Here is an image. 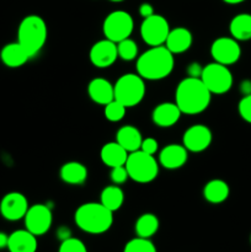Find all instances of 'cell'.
I'll list each match as a JSON object with an SVG mask.
<instances>
[{"label":"cell","mask_w":251,"mask_h":252,"mask_svg":"<svg viewBox=\"0 0 251 252\" xmlns=\"http://www.w3.org/2000/svg\"><path fill=\"white\" fill-rule=\"evenodd\" d=\"M134 29L133 17L123 10H116L106 16L102 25L103 34L107 39L118 43L126 38H129Z\"/></svg>","instance_id":"7"},{"label":"cell","mask_w":251,"mask_h":252,"mask_svg":"<svg viewBox=\"0 0 251 252\" xmlns=\"http://www.w3.org/2000/svg\"><path fill=\"white\" fill-rule=\"evenodd\" d=\"M125 202V193L117 185H111L105 187L101 192L100 203L103 204L111 212H116L122 207Z\"/></svg>","instance_id":"27"},{"label":"cell","mask_w":251,"mask_h":252,"mask_svg":"<svg viewBox=\"0 0 251 252\" xmlns=\"http://www.w3.org/2000/svg\"><path fill=\"white\" fill-rule=\"evenodd\" d=\"M192 42H193V37L189 30H187L186 27H176L174 30H170L164 46L172 54H180L188 51L189 47L192 46Z\"/></svg>","instance_id":"17"},{"label":"cell","mask_w":251,"mask_h":252,"mask_svg":"<svg viewBox=\"0 0 251 252\" xmlns=\"http://www.w3.org/2000/svg\"><path fill=\"white\" fill-rule=\"evenodd\" d=\"M138 238L150 239L159 230V219L153 213H144L137 219L134 225Z\"/></svg>","instance_id":"26"},{"label":"cell","mask_w":251,"mask_h":252,"mask_svg":"<svg viewBox=\"0 0 251 252\" xmlns=\"http://www.w3.org/2000/svg\"><path fill=\"white\" fill-rule=\"evenodd\" d=\"M7 241H9V235L0 231V250L1 249H7Z\"/></svg>","instance_id":"39"},{"label":"cell","mask_w":251,"mask_h":252,"mask_svg":"<svg viewBox=\"0 0 251 252\" xmlns=\"http://www.w3.org/2000/svg\"><path fill=\"white\" fill-rule=\"evenodd\" d=\"M88 94L94 102L106 106L115 100V89L108 80L103 78H95L89 83Z\"/></svg>","instance_id":"18"},{"label":"cell","mask_w":251,"mask_h":252,"mask_svg":"<svg viewBox=\"0 0 251 252\" xmlns=\"http://www.w3.org/2000/svg\"><path fill=\"white\" fill-rule=\"evenodd\" d=\"M239 115L241 116L244 121H246L248 123H251V94L250 95H246L239 101L238 105Z\"/></svg>","instance_id":"32"},{"label":"cell","mask_w":251,"mask_h":252,"mask_svg":"<svg viewBox=\"0 0 251 252\" xmlns=\"http://www.w3.org/2000/svg\"><path fill=\"white\" fill-rule=\"evenodd\" d=\"M75 224L83 231L98 235L110 230L113 224V212L96 202L81 204L74 214Z\"/></svg>","instance_id":"3"},{"label":"cell","mask_w":251,"mask_h":252,"mask_svg":"<svg viewBox=\"0 0 251 252\" xmlns=\"http://www.w3.org/2000/svg\"><path fill=\"white\" fill-rule=\"evenodd\" d=\"M229 193H230V189H229L228 184L219 179L208 181L203 189V197L207 202L212 204L223 203L229 197Z\"/></svg>","instance_id":"24"},{"label":"cell","mask_w":251,"mask_h":252,"mask_svg":"<svg viewBox=\"0 0 251 252\" xmlns=\"http://www.w3.org/2000/svg\"><path fill=\"white\" fill-rule=\"evenodd\" d=\"M110 177H111V181H112V184L117 185V186L118 185L125 184V182L129 179L127 169H126L125 165H123V166L112 167V169H111Z\"/></svg>","instance_id":"33"},{"label":"cell","mask_w":251,"mask_h":252,"mask_svg":"<svg viewBox=\"0 0 251 252\" xmlns=\"http://www.w3.org/2000/svg\"><path fill=\"white\" fill-rule=\"evenodd\" d=\"M123 252H157L154 244L149 239L134 238L126 244Z\"/></svg>","instance_id":"29"},{"label":"cell","mask_w":251,"mask_h":252,"mask_svg":"<svg viewBox=\"0 0 251 252\" xmlns=\"http://www.w3.org/2000/svg\"><path fill=\"white\" fill-rule=\"evenodd\" d=\"M174 54L165 46L150 47L137 58V74L145 80H161L171 74Z\"/></svg>","instance_id":"2"},{"label":"cell","mask_w":251,"mask_h":252,"mask_svg":"<svg viewBox=\"0 0 251 252\" xmlns=\"http://www.w3.org/2000/svg\"><path fill=\"white\" fill-rule=\"evenodd\" d=\"M157 149H159V144H157V140L154 138H145L143 139L142 145H140V150L149 155L157 154Z\"/></svg>","instance_id":"34"},{"label":"cell","mask_w":251,"mask_h":252,"mask_svg":"<svg viewBox=\"0 0 251 252\" xmlns=\"http://www.w3.org/2000/svg\"><path fill=\"white\" fill-rule=\"evenodd\" d=\"M110 1H113V2H120V1H123V0H110Z\"/></svg>","instance_id":"41"},{"label":"cell","mask_w":251,"mask_h":252,"mask_svg":"<svg viewBox=\"0 0 251 252\" xmlns=\"http://www.w3.org/2000/svg\"><path fill=\"white\" fill-rule=\"evenodd\" d=\"M188 159V150L184 144H169L160 152L159 164L169 170H176L184 166Z\"/></svg>","instance_id":"15"},{"label":"cell","mask_w":251,"mask_h":252,"mask_svg":"<svg viewBox=\"0 0 251 252\" xmlns=\"http://www.w3.org/2000/svg\"><path fill=\"white\" fill-rule=\"evenodd\" d=\"M37 244L36 235L30 233L27 229L16 230L9 235L7 241V250L10 252H36Z\"/></svg>","instance_id":"19"},{"label":"cell","mask_w":251,"mask_h":252,"mask_svg":"<svg viewBox=\"0 0 251 252\" xmlns=\"http://www.w3.org/2000/svg\"><path fill=\"white\" fill-rule=\"evenodd\" d=\"M181 115V110L175 102H162L154 108L152 118L157 127L169 128L179 122Z\"/></svg>","instance_id":"16"},{"label":"cell","mask_w":251,"mask_h":252,"mask_svg":"<svg viewBox=\"0 0 251 252\" xmlns=\"http://www.w3.org/2000/svg\"><path fill=\"white\" fill-rule=\"evenodd\" d=\"M170 32V26L164 16L153 14L145 17L140 25V36L142 39L150 47L164 46Z\"/></svg>","instance_id":"9"},{"label":"cell","mask_w":251,"mask_h":252,"mask_svg":"<svg viewBox=\"0 0 251 252\" xmlns=\"http://www.w3.org/2000/svg\"><path fill=\"white\" fill-rule=\"evenodd\" d=\"M211 56L214 62L228 66L240 59L241 48L233 37H219L212 43Z\"/></svg>","instance_id":"11"},{"label":"cell","mask_w":251,"mask_h":252,"mask_svg":"<svg viewBox=\"0 0 251 252\" xmlns=\"http://www.w3.org/2000/svg\"><path fill=\"white\" fill-rule=\"evenodd\" d=\"M89 58L96 68H108L112 65L118 58L117 53V43L105 38L96 42L93 44L89 53Z\"/></svg>","instance_id":"14"},{"label":"cell","mask_w":251,"mask_h":252,"mask_svg":"<svg viewBox=\"0 0 251 252\" xmlns=\"http://www.w3.org/2000/svg\"><path fill=\"white\" fill-rule=\"evenodd\" d=\"M58 252H88L85 244L76 238H69L62 241Z\"/></svg>","instance_id":"31"},{"label":"cell","mask_w":251,"mask_h":252,"mask_svg":"<svg viewBox=\"0 0 251 252\" xmlns=\"http://www.w3.org/2000/svg\"><path fill=\"white\" fill-rule=\"evenodd\" d=\"M116 142L128 153H133L140 149L143 138L139 129L134 126H123L116 133Z\"/></svg>","instance_id":"22"},{"label":"cell","mask_w":251,"mask_h":252,"mask_svg":"<svg viewBox=\"0 0 251 252\" xmlns=\"http://www.w3.org/2000/svg\"><path fill=\"white\" fill-rule=\"evenodd\" d=\"M61 179L68 185H83L88 179V169L78 161L65 162L61 167Z\"/></svg>","instance_id":"23"},{"label":"cell","mask_w":251,"mask_h":252,"mask_svg":"<svg viewBox=\"0 0 251 252\" xmlns=\"http://www.w3.org/2000/svg\"><path fill=\"white\" fill-rule=\"evenodd\" d=\"M240 91L244 94V96L250 95L251 94V81L250 80H244L240 84Z\"/></svg>","instance_id":"38"},{"label":"cell","mask_w":251,"mask_h":252,"mask_svg":"<svg viewBox=\"0 0 251 252\" xmlns=\"http://www.w3.org/2000/svg\"><path fill=\"white\" fill-rule=\"evenodd\" d=\"M125 166L129 179L138 184H149L159 174V162L154 155L147 154L140 149L128 154Z\"/></svg>","instance_id":"5"},{"label":"cell","mask_w":251,"mask_h":252,"mask_svg":"<svg viewBox=\"0 0 251 252\" xmlns=\"http://www.w3.org/2000/svg\"><path fill=\"white\" fill-rule=\"evenodd\" d=\"M202 71H203V66L197 62H192L187 65L186 73L189 78H201Z\"/></svg>","instance_id":"35"},{"label":"cell","mask_w":251,"mask_h":252,"mask_svg":"<svg viewBox=\"0 0 251 252\" xmlns=\"http://www.w3.org/2000/svg\"><path fill=\"white\" fill-rule=\"evenodd\" d=\"M29 201L20 192H10L2 197L0 202V214L6 220L16 221L25 218L29 209Z\"/></svg>","instance_id":"12"},{"label":"cell","mask_w":251,"mask_h":252,"mask_svg":"<svg viewBox=\"0 0 251 252\" xmlns=\"http://www.w3.org/2000/svg\"><path fill=\"white\" fill-rule=\"evenodd\" d=\"M31 57L26 52V49L19 43V42H12L2 47L0 52V59L2 63L9 68H19L26 63Z\"/></svg>","instance_id":"20"},{"label":"cell","mask_w":251,"mask_h":252,"mask_svg":"<svg viewBox=\"0 0 251 252\" xmlns=\"http://www.w3.org/2000/svg\"><path fill=\"white\" fill-rule=\"evenodd\" d=\"M154 14V9H153L152 5L149 2H143L142 5L139 6V15L145 19V17H149Z\"/></svg>","instance_id":"36"},{"label":"cell","mask_w":251,"mask_h":252,"mask_svg":"<svg viewBox=\"0 0 251 252\" xmlns=\"http://www.w3.org/2000/svg\"><path fill=\"white\" fill-rule=\"evenodd\" d=\"M57 235H58V238L63 241L65 240V239L70 238V230H69V228H66V226H61V228L58 229V231H57Z\"/></svg>","instance_id":"37"},{"label":"cell","mask_w":251,"mask_h":252,"mask_svg":"<svg viewBox=\"0 0 251 252\" xmlns=\"http://www.w3.org/2000/svg\"><path fill=\"white\" fill-rule=\"evenodd\" d=\"M113 89H115V100L126 107H134L139 105L145 96L144 79L138 74H123L116 81Z\"/></svg>","instance_id":"6"},{"label":"cell","mask_w":251,"mask_h":252,"mask_svg":"<svg viewBox=\"0 0 251 252\" xmlns=\"http://www.w3.org/2000/svg\"><path fill=\"white\" fill-rule=\"evenodd\" d=\"M250 240H251V239H250Z\"/></svg>","instance_id":"42"},{"label":"cell","mask_w":251,"mask_h":252,"mask_svg":"<svg viewBox=\"0 0 251 252\" xmlns=\"http://www.w3.org/2000/svg\"><path fill=\"white\" fill-rule=\"evenodd\" d=\"M224 2L226 4H231V5H235V4H240V2L245 1V0H223Z\"/></svg>","instance_id":"40"},{"label":"cell","mask_w":251,"mask_h":252,"mask_svg":"<svg viewBox=\"0 0 251 252\" xmlns=\"http://www.w3.org/2000/svg\"><path fill=\"white\" fill-rule=\"evenodd\" d=\"M126 106H123L122 103L118 102L117 100L111 101L110 103L105 106V117L106 120H108L110 122H120L121 120H123L126 115Z\"/></svg>","instance_id":"30"},{"label":"cell","mask_w":251,"mask_h":252,"mask_svg":"<svg viewBox=\"0 0 251 252\" xmlns=\"http://www.w3.org/2000/svg\"><path fill=\"white\" fill-rule=\"evenodd\" d=\"M229 31L236 41H249L251 39V15L239 14L233 17L229 25Z\"/></svg>","instance_id":"25"},{"label":"cell","mask_w":251,"mask_h":252,"mask_svg":"<svg viewBox=\"0 0 251 252\" xmlns=\"http://www.w3.org/2000/svg\"><path fill=\"white\" fill-rule=\"evenodd\" d=\"M212 94L201 78L182 79L175 91V103L185 115H198L207 110Z\"/></svg>","instance_id":"1"},{"label":"cell","mask_w":251,"mask_h":252,"mask_svg":"<svg viewBox=\"0 0 251 252\" xmlns=\"http://www.w3.org/2000/svg\"><path fill=\"white\" fill-rule=\"evenodd\" d=\"M46 21L38 15L24 17L17 29V42L26 49L29 56L34 57L41 52L47 41Z\"/></svg>","instance_id":"4"},{"label":"cell","mask_w":251,"mask_h":252,"mask_svg":"<svg viewBox=\"0 0 251 252\" xmlns=\"http://www.w3.org/2000/svg\"><path fill=\"white\" fill-rule=\"evenodd\" d=\"M212 139H213V135L207 126L193 125L185 130L182 143L188 152L201 153L211 145Z\"/></svg>","instance_id":"13"},{"label":"cell","mask_w":251,"mask_h":252,"mask_svg":"<svg viewBox=\"0 0 251 252\" xmlns=\"http://www.w3.org/2000/svg\"><path fill=\"white\" fill-rule=\"evenodd\" d=\"M117 53L118 58L123 59L126 62L134 61L138 58V46L135 41L130 38H126L117 43Z\"/></svg>","instance_id":"28"},{"label":"cell","mask_w":251,"mask_h":252,"mask_svg":"<svg viewBox=\"0 0 251 252\" xmlns=\"http://www.w3.org/2000/svg\"><path fill=\"white\" fill-rule=\"evenodd\" d=\"M129 153L121 147L117 142L106 143L100 152V158L103 164L108 167H117L126 165Z\"/></svg>","instance_id":"21"},{"label":"cell","mask_w":251,"mask_h":252,"mask_svg":"<svg viewBox=\"0 0 251 252\" xmlns=\"http://www.w3.org/2000/svg\"><path fill=\"white\" fill-rule=\"evenodd\" d=\"M201 80L211 94L221 95L228 93L233 86V74L226 65L214 62L203 66Z\"/></svg>","instance_id":"8"},{"label":"cell","mask_w":251,"mask_h":252,"mask_svg":"<svg viewBox=\"0 0 251 252\" xmlns=\"http://www.w3.org/2000/svg\"><path fill=\"white\" fill-rule=\"evenodd\" d=\"M24 219L27 230L36 236L44 235L51 229L52 223H53L51 207L48 204L42 203L29 207Z\"/></svg>","instance_id":"10"}]
</instances>
